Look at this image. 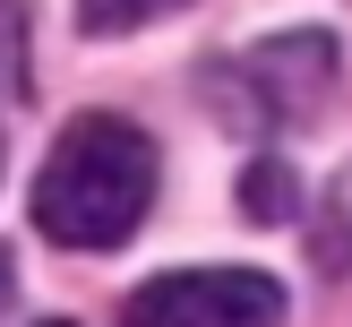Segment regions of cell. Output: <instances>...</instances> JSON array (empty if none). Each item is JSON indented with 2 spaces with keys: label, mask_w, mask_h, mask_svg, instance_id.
I'll list each match as a JSON object with an SVG mask.
<instances>
[{
  "label": "cell",
  "mask_w": 352,
  "mask_h": 327,
  "mask_svg": "<svg viewBox=\"0 0 352 327\" xmlns=\"http://www.w3.org/2000/svg\"><path fill=\"white\" fill-rule=\"evenodd\" d=\"M155 207V138L120 112H78L34 172V233L60 250H120Z\"/></svg>",
  "instance_id": "cell-1"
},
{
  "label": "cell",
  "mask_w": 352,
  "mask_h": 327,
  "mask_svg": "<svg viewBox=\"0 0 352 327\" xmlns=\"http://www.w3.org/2000/svg\"><path fill=\"white\" fill-rule=\"evenodd\" d=\"M318 258L327 267H352V172L327 189V207H318Z\"/></svg>",
  "instance_id": "cell-5"
},
{
  "label": "cell",
  "mask_w": 352,
  "mask_h": 327,
  "mask_svg": "<svg viewBox=\"0 0 352 327\" xmlns=\"http://www.w3.org/2000/svg\"><path fill=\"white\" fill-rule=\"evenodd\" d=\"M336 78V43H327V34H275V43H258L250 52V86H267V112H309V103H318V86Z\"/></svg>",
  "instance_id": "cell-3"
},
{
  "label": "cell",
  "mask_w": 352,
  "mask_h": 327,
  "mask_svg": "<svg viewBox=\"0 0 352 327\" xmlns=\"http://www.w3.org/2000/svg\"><path fill=\"white\" fill-rule=\"evenodd\" d=\"M17 86H26V9L0 0V95H17Z\"/></svg>",
  "instance_id": "cell-6"
},
{
  "label": "cell",
  "mask_w": 352,
  "mask_h": 327,
  "mask_svg": "<svg viewBox=\"0 0 352 327\" xmlns=\"http://www.w3.org/2000/svg\"><path fill=\"white\" fill-rule=\"evenodd\" d=\"M181 0H78V17H86V34H138V26H155V17H172Z\"/></svg>",
  "instance_id": "cell-4"
},
{
  "label": "cell",
  "mask_w": 352,
  "mask_h": 327,
  "mask_svg": "<svg viewBox=\"0 0 352 327\" xmlns=\"http://www.w3.org/2000/svg\"><path fill=\"white\" fill-rule=\"evenodd\" d=\"M43 327H69V319H43Z\"/></svg>",
  "instance_id": "cell-8"
},
{
  "label": "cell",
  "mask_w": 352,
  "mask_h": 327,
  "mask_svg": "<svg viewBox=\"0 0 352 327\" xmlns=\"http://www.w3.org/2000/svg\"><path fill=\"white\" fill-rule=\"evenodd\" d=\"M9 284H17V267H9V250H0V310H9Z\"/></svg>",
  "instance_id": "cell-7"
},
{
  "label": "cell",
  "mask_w": 352,
  "mask_h": 327,
  "mask_svg": "<svg viewBox=\"0 0 352 327\" xmlns=\"http://www.w3.org/2000/svg\"><path fill=\"white\" fill-rule=\"evenodd\" d=\"M284 284L258 267H181L120 302V327H275Z\"/></svg>",
  "instance_id": "cell-2"
}]
</instances>
